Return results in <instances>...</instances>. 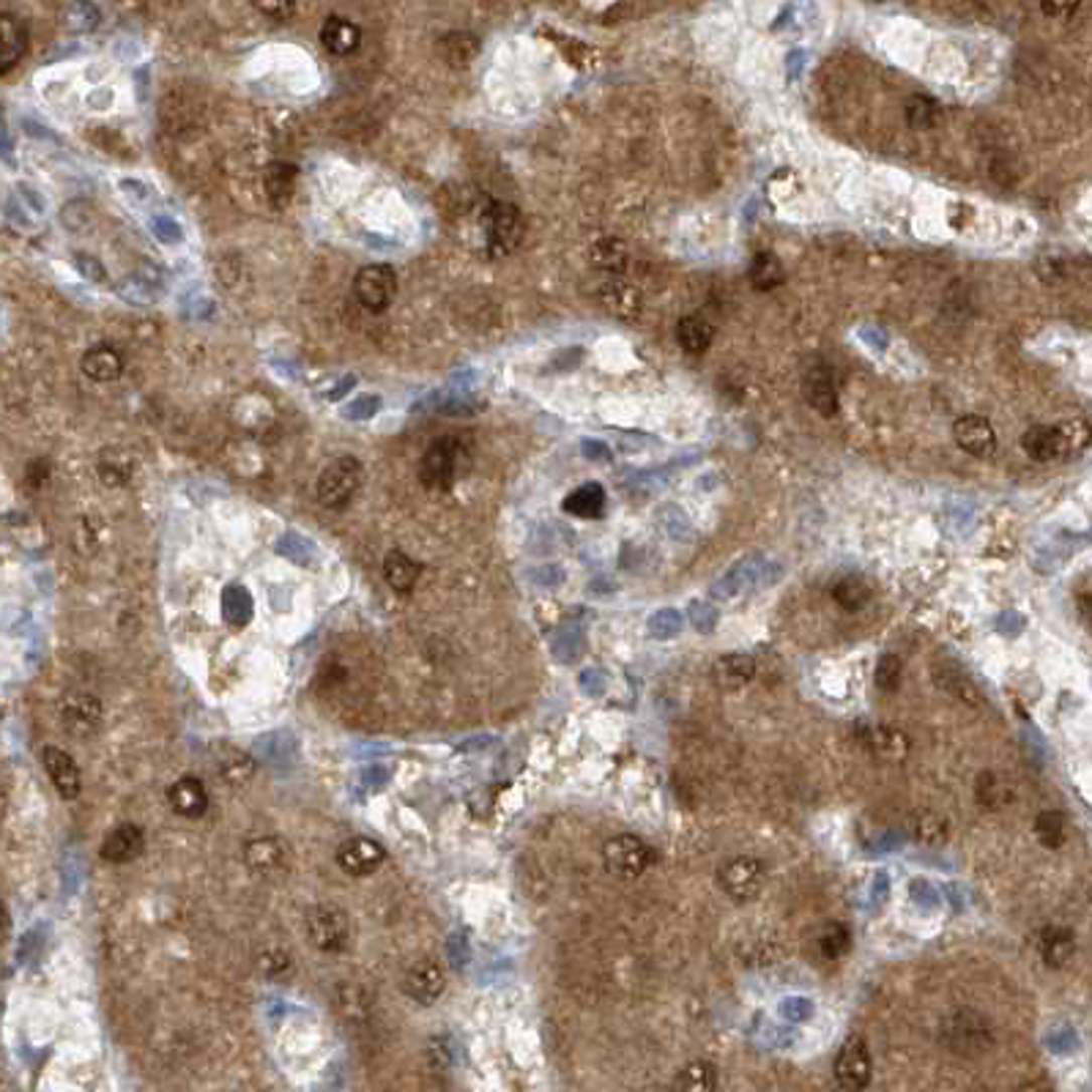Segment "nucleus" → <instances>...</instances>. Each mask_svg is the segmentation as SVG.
Instances as JSON below:
<instances>
[{
  "label": "nucleus",
  "instance_id": "1",
  "mask_svg": "<svg viewBox=\"0 0 1092 1092\" xmlns=\"http://www.w3.org/2000/svg\"><path fill=\"white\" fill-rule=\"evenodd\" d=\"M468 468L466 447L452 436H441L428 447L420 463V479L428 490H449Z\"/></svg>",
  "mask_w": 1092,
  "mask_h": 1092
},
{
  "label": "nucleus",
  "instance_id": "2",
  "mask_svg": "<svg viewBox=\"0 0 1092 1092\" xmlns=\"http://www.w3.org/2000/svg\"><path fill=\"white\" fill-rule=\"evenodd\" d=\"M479 230L485 239V250L493 258H504L523 242V216L512 203L488 200L479 211Z\"/></svg>",
  "mask_w": 1092,
  "mask_h": 1092
},
{
  "label": "nucleus",
  "instance_id": "3",
  "mask_svg": "<svg viewBox=\"0 0 1092 1092\" xmlns=\"http://www.w3.org/2000/svg\"><path fill=\"white\" fill-rule=\"evenodd\" d=\"M359 485L361 463L356 458H351V455H342V458L329 460V463L321 468L315 493H318V501H321L326 509H342L351 504Z\"/></svg>",
  "mask_w": 1092,
  "mask_h": 1092
},
{
  "label": "nucleus",
  "instance_id": "4",
  "mask_svg": "<svg viewBox=\"0 0 1092 1092\" xmlns=\"http://www.w3.org/2000/svg\"><path fill=\"white\" fill-rule=\"evenodd\" d=\"M307 934L323 953H342L351 945V915L334 904H321L307 912Z\"/></svg>",
  "mask_w": 1092,
  "mask_h": 1092
},
{
  "label": "nucleus",
  "instance_id": "5",
  "mask_svg": "<svg viewBox=\"0 0 1092 1092\" xmlns=\"http://www.w3.org/2000/svg\"><path fill=\"white\" fill-rule=\"evenodd\" d=\"M398 293V274L389 264L361 266L353 277V296L364 310L383 312Z\"/></svg>",
  "mask_w": 1092,
  "mask_h": 1092
},
{
  "label": "nucleus",
  "instance_id": "6",
  "mask_svg": "<svg viewBox=\"0 0 1092 1092\" xmlns=\"http://www.w3.org/2000/svg\"><path fill=\"white\" fill-rule=\"evenodd\" d=\"M603 860L608 874L619 879H635L652 866L654 851L635 835H616L605 843Z\"/></svg>",
  "mask_w": 1092,
  "mask_h": 1092
},
{
  "label": "nucleus",
  "instance_id": "7",
  "mask_svg": "<svg viewBox=\"0 0 1092 1092\" xmlns=\"http://www.w3.org/2000/svg\"><path fill=\"white\" fill-rule=\"evenodd\" d=\"M942 1044L956 1054H980L991 1044V1030L972 1010H958L942 1022Z\"/></svg>",
  "mask_w": 1092,
  "mask_h": 1092
},
{
  "label": "nucleus",
  "instance_id": "8",
  "mask_svg": "<svg viewBox=\"0 0 1092 1092\" xmlns=\"http://www.w3.org/2000/svg\"><path fill=\"white\" fill-rule=\"evenodd\" d=\"M718 885L734 901H753L764 888V866L756 857H734L718 869Z\"/></svg>",
  "mask_w": 1092,
  "mask_h": 1092
},
{
  "label": "nucleus",
  "instance_id": "9",
  "mask_svg": "<svg viewBox=\"0 0 1092 1092\" xmlns=\"http://www.w3.org/2000/svg\"><path fill=\"white\" fill-rule=\"evenodd\" d=\"M835 1084L840 1090H866L871 1084V1054L863 1038H848L835 1057Z\"/></svg>",
  "mask_w": 1092,
  "mask_h": 1092
},
{
  "label": "nucleus",
  "instance_id": "10",
  "mask_svg": "<svg viewBox=\"0 0 1092 1092\" xmlns=\"http://www.w3.org/2000/svg\"><path fill=\"white\" fill-rule=\"evenodd\" d=\"M291 846H288L283 838H277V835H264V838L250 840L245 848V860L250 871L266 879L283 877L285 871L291 869Z\"/></svg>",
  "mask_w": 1092,
  "mask_h": 1092
},
{
  "label": "nucleus",
  "instance_id": "11",
  "mask_svg": "<svg viewBox=\"0 0 1092 1092\" xmlns=\"http://www.w3.org/2000/svg\"><path fill=\"white\" fill-rule=\"evenodd\" d=\"M383 860H386V848L380 846L378 840L361 838V835L348 838L337 848V866H340V871L356 879L375 874V871L383 866Z\"/></svg>",
  "mask_w": 1092,
  "mask_h": 1092
},
{
  "label": "nucleus",
  "instance_id": "12",
  "mask_svg": "<svg viewBox=\"0 0 1092 1092\" xmlns=\"http://www.w3.org/2000/svg\"><path fill=\"white\" fill-rule=\"evenodd\" d=\"M447 988V977H444V969H441L436 961L430 958H420L406 969L403 975V991L420 1004H433L444 994Z\"/></svg>",
  "mask_w": 1092,
  "mask_h": 1092
},
{
  "label": "nucleus",
  "instance_id": "13",
  "mask_svg": "<svg viewBox=\"0 0 1092 1092\" xmlns=\"http://www.w3.org/2000/svg\"><path fill=\"white\" fill-rule=\"evenodd\" d=\"M953 439H956L958 449H964L966 455H972V458H991L996 452L994 425L985 417H977V414H966V417L956 420Z\"/></svg>",
  "mask_w": 1092,
  "mask_h": 1092
},
{
  "label": "nucleus",
  "instance_id": "14",
  "mask_svg": "<svg viewBox=\"0 0 1092 1092\" xmlns=\"http://www.w3.org/2000/svg\"><path fill=\"white\" fill-rule=\"evenodd\" d=\"M60 721L66 726V732H71L74 737H86V734L99 729L102 704H99V698L89 695V692L66 695V698L60 701Z\"/></svg>",
  "mask_w": 1092,
  "mask_h": 1092
},
{
  "label": "nucleus",
  "instance_id": "15",
  "mask_svg": "<svg viewBox=\"0 0 1092 1092\" xmlns=\"http://www.w3.org/2000/svg\"><path fill=\"white\" fill-rule=\"evenodd\" d=\"M41 761H44V770H47L52 786L58 789V794L63 800H74L83 789V780H80V767L77 761L71 759L66 751L60 748H52L47 745L41 751Z\"/></svg>",
  "mask_w": 1092,
  "mask_h": 1092
},
{
  "label": "nucleus",
  "instance_id": "16",
  "mask_svg": "<svg viewBox=\"0 0 1092 1092\" xmlns=\"http://www.w3.org/2000/svg\"><path fill=\"white\" fill-rule=\"evenodd\" d=\"M802 395L810 409L821 417H835L838 414V392L832 383V375L824 364H813L805 378H802Z\"/></svg>",
  "mask_w": 1092,
  "mask_h": 1092
},
{
  "label": "nucleus",
  "instance_id": "17",
  "mask_svg": "<svg viewBox=\"0 0 1092 1092\" xmlns=\"http://www.w3.org/2000/svg\"><path fill=\"white\" fill-rule=\"evenodd\" d=\"M28 52V28L11 11L0 14V74H9Z\"/></svg>",
  "mask_w": 1092,
  "mask_h": 1092
},
{
  "label": "nucleus",
  "instance_id": "18",
  "mask_svg": "<svg viewBox=\"0 0 1092 1092\" xmlns=\"http://www.w3.org/2000/svg\"><path fill=\"white\" fill-rule=\"evenodd\" d=\"M146 848V835L137 824H118L102 843V860H108L113 866H124L143 854Z\"/></svg>",
  "mask_w": 1092,
  "mask_h": 1092
},
{
  "label": "nucleus",
  "instance_id": "19",
  "mask_svg": "<svg viewBox=\"0 0 1092 1092\" xmlns=\"http://www.w3.org/2000/svg\"><path fill=\"white\" fill-rule=\"evenodd\" d=\"M600 302L605 304V310L622 318V321H635L641 315V291L633 288L630 283H624L619 277H611L608 283L600 285Z\"/></svg>",
  "mask_w": 1092,
  "mask_h": 1092
},
{
  "label": "nucleus",
  "instance_id": "20",
  "mask_svg": "<svg viewBox=\"0 0 1092 1092\" xmlns=\"http://www.w3.org/2000/svg\"><path fill=\"white\" fill-rule=\"evenodd\" d=\"M167 802L184 819H200L208 810V791L197 778H181L167 789Z\"/></svg>",
  "mask_w": 1092,
  "mask_h": 1092
},
{
  "label": "nucleus",
  "instance_id": "21",
  "mask_svg": "<svg viewBox=\"0 0 1092 1092\" xmlns=\"http://www.w3.org/2000/svg\"><path fill=\"white\" fill-rule=\"evenodd\" d=\"M417 411H436L444 417H468V414L482 411V403L471 398L466 389H444L433 392L425 401L417 403Z\"/></svg>",
  "mask_w": 1092,
  "mask_h": 1092
},
{
  "label": "nucleus",
  "instance_id": "22",
  "mask_svg": "<svg viewBox=\"0 0 1092 1092\" xmlns=\"http://www.w3.org/2000/svg\"><path fill=\"white\" fill-rule=\"evenodd\" d=\"M866 745L871 748V753L877 759L888 761V764H898L909 756V737L901 729H893V726H879V729H871L869 737H866Z\"/></svg>",
  "mask_w": 1092,
  "mask_h": 1092
},
{
  "label": "nucleus",
  "instance_id": "23",
  "mask_svg": "<svg viewBox=\"0 0 1092 1092\" xmlns=\"http://www.w3.org/2000/svg\"><path fill=\"white\" fill-rule=\"evenodd\" d=\"M1022 449H1025L1030 458L1038 460V463L1065 458L1057 425H1035V428L1027 430L1025 436H1022Z\"/></svg>",
  "mask_w": 1092,
  "mask_h": 1092
},
{
  "label": "nucleus",
  "instance_id": "24",
  "mask_svg": "<svg viewBox=\"0 0 1092 1092\" xmlns=\"http://www.w3.org/2000/svg\"><path fill=\"white\" fill-rule=\"evenodd\" d=\"M296 176L299 170L291 165V162H272V165L264 170V186L266 197L274 208H285L291 203L293 189H296Z\"/></svg>",
  "mask_w": 1092,
  "mask_h": 1092
},
{
  "label": "nucleus",
  "instance_id": "25",
  "mask_svg": "<svg viewBox=\"0 0 1092 1092\" xmlns=\"http://www.w3.org/2000/svg\"><path fill=\"white\" fill-rule=\"evenodd\" d=\"M361 30L359 25H353L351 20H342L337 14H332L329 20L323 22L321 28V44L334 55H351L353 49L359 47Z\"/></svg>",
  "mask_w": 1092,
  "mask_h": 1092
},
{
  "label": "nucleus",
  "instance_id": "26",
  "mask_svg": "<svg viewBox=\"0 0 1092 1092\" xmlns=\"http://www.w3.org/2000/svg\"><path fill=\"white\" fill-rule=\"evenodd\" d=\"M420 562L406 557L403 551H389L386 559H383V578H386V584H389L395 592H401V595H409L411 589L417 586V581H420Z\"/></svg>",
  "mask_w": 1092,
  "mask_h": 1092
},
{
  "label": "nucleus",
  "instance_id": "27",
  "mask_svg": "<svg viewBox=\"0 0 1092 1092\" xmlns=\"http://www.w3.org/2000/svg\"><path fill=\"white\" fill-rule=\"evenodd\" d=\"M83 372L89 378L99 380V383H108V380H116L124 372V359L113 345H94L83 356Z\"/></svg>",
  "mask_w": 1092,
  "mask_h": 1092
},
{
  "label": "nucleus",
  "instance_id": "28",
  "mask_svg": "<svg viewBox=\"0 0 1092 1092\" xmlns=\"http://www.w3.org/2000/svg\"><path fill=\"white\" fill-rule=\"evenodd\" d=\"M1076 953V936H1073L1071 928L1063 926H1049L1041 934V956L1052 969H1060L1073 958Z\"/></svg>",
  "mask_w": 1092,
  "mask_h": 1092
},
{
  "label": "nucleus",
  "instance_id": "29",
  "mask_svg": "<svg viewBox=\"0 0 1092 1092\" xmlns=\"http://www.w3.org/2000/svg\"><path fill=\"white\" fill-rule=\"evenodd\" d=\"M567 515L584 517V520H592V517H600L605 512V490L603 485L597 482H586L581 488H576L570 496L565 498L562 504Z\"/></svg>",
  "mask_w": 1092,
  "mask_h": 1092
},
{
  "label": "nucleus",
  "instance_id": "30",
  "mask_svg": "<svg viewBox=\"0 0 1092 1092\" xmlns=\"http://www.w3.org/2000/svg\"><path fill=\"white\" fill-rule=\"evenodd\" d=\"M713 337L715 326L701 315H684L682 321L676 323V342L687 353H704L713 345Z\"/></svg>",
  "mask_w": 1092,
  "mask_h": 1092
},
{
  "label": "nucleus",
  "instance_id": "31",
  "mask_svg": "<svg viewBox=\"0 0 1092 1092\" xmlns=\"http://www.w3.org/2000/svg\"><path fill=\"white\" fill-rule=\"evenodd\" d=\"M216 772L222 775L224 783H230V786L239 789V786H245L247 780L253 778L255 761L250 759L245 751L222 745V748L216 751Z\"/></svg>",
  "mask_w": 1092,
  "mask_h": 1092
},
{
  "label": "nucleus",
  "instance_id": "32",
  "mask_svg": "<svg viewBox=\"0 0 1092 1092\" xmlns=\"http://www.w3.org/2000/svg\"><path fill=\"white\" fill-rule=\"evenodd\" d=\"M753 673H756V663H753L751 654H740V652L723 654L721 660L715 663V676H718V682H721L723 687H729V690H737V687H742V684L751 682Z\"/></svg>",
  "mask_w": 1092,
  "mask_h": 1092
},
{
  "label": "nucleus",
  "instance_id": "33",
  "mask_svg": "<svg viewBox=\"0 0 1092 1092\" xmlns=\"http://www.w3.org/2000/svg\"><path fill=\"white\" fill-rule=\"evenodd\" d=\"M975 797L985 810H1002L1013 802V786L996 772H983L975 783Z\"/></svg>",
  "mask_w": 1092,
  "mask_h": 1092
},
{
  "label": "nucleus",
  "instance_id": "34",
  "mask_svg": "<svg viewBox=\"0 0 1092 1092\" xmlns=\"http://www.w3.org/2000/svg\"><path fill=\"white\" fill-rule=\"evenodd\" d=\"M439 49L449 66H468L471 60L477 58L479 41L474 33H463V30H460V33H447V36L439 41Z\"/></svg>",
  "mask_w": 1092,
  "mask_h": 1092
},
{
  "label": "nucleus",
  "instance_id": "35",
  "mask_svg": "<svg viewBox=\"0 0 1092 1092\" xmlns=\"http://www.w3.org/2000/svg\"><path fill=\"white\" fill-rule=\"evenodd\" d=\"M751 285L756 291H775L786 280V269L772 253H759L751 264Z\"/></svg>",
  "mask_w": 1092,
  "mask_h": 1092
},
{
  "label": "nucleus",
  "instance_id": "36",
  "mask_svg": "<svg viewBox=\"0 0 1092 1092\" xmlns=\"http://www.w3.org/2000/svg\"><path fill=\"white\" fill-rule=\"evenodd\" d=\"M832 600H835L843 611L854 614V611H863V608L869 605L871 586L866 584L863 578L848 576L832 586Z\"/></svg>",
  "mask_w": 1092,
  "mask_h": 1092
},
{
  "label": "nucleus",
  "instance_id": "37",
  "mask_svg": "<svg viewBox=\"0 0 1092 1092\" xmlns=\"http://www.w3.org/2000/svg\"><path fill=\"white\" fill-rule=\"evenodd\" d=\"M673 1087L682 1092H710L718 1087V1071L713 1063H690L676 1076Z\"/></svg>",
  "mask_w": 1092,
  "mask_h": 1092
},
{
  "label": "nucleus",
  "instance_id": "38",
  "mask_svg": "<svg viewBox=\"0 0 1092 1092\" xmlns=\"http://www.w3.org/2000/svg\"><path fill=\"white\" fill-rule=\"evenodd\" d=\"M816 945H819V953L827 958V961H838V958L846 956L848 947H851V934H848V928L840 926V923H827V926L821 928Z\"/></svg>",
  "mask_w": 1092,
  "mask_h": 1092
},
{
  "label": "nucleus",
  "instance_id": "39",
  "mask_svg": "<svg viewBox=\"0 0 1092 1092\" xmlns=\"http://www.w3.org/2000/svg\"><path fill=\"white\" fill-rule=\"evenodd\" d=\"M1035 838L1046 848H1060L1065 843V816L1060 810H1044L1035 819Z\"/></svg>",
  "mask_w": 1092,
  "mask_h": 1092
},
{
  "label": "nucleus",
  "instance_id": "40",
  "mask_svg": "<svg viewBox=\"0 0 1092 1092\" xmlns=\"http://www.w3.org/2000/svg\"><path fill=\"white\" fill-rule=\"evenodd\" d=\"M909 832L915 835V840L920 843H928V846H939L947 840V824L936 813H917L909 821Z\"/></svg>",
  "mask_w": 1092,
  "mask_h": 1092
},
{
  "label": "nucleus",
  "instance_id": "41",
  "mask_svg": "<svg viewBox=\"0 0 1092 1092\" xmlns=\"http://www.w3.org/2000/svg\"><path fill=\"white\" fill-rule=\"evenodd\" d=\"M592 264H595L597 269H603V272L619 274L624 269V264H627V250H624L622 242H616V239H603V242H597V245L592 247Z\"/></svg>",
  "mask_w": 1092,
  "mask_h": 1092
},
{
  "label": "nucleus",
  "instance_id": "42",
  "mask_svg": "<svg viewBox=\"0 0 1092 1092\" xmlns=\"http://www.w3.org/2000/svg\"><path fill=\"white\" fill-rule=\"evenodd\" d=\"M1057 433H1060V441H1063L1065 455H1073V452H1082L1087 444L1092 441V428L1090 422L1084 420H1065L1057 425Z\"/></svg>",
  "mask_w": 1092,
  "mask_h": 1092
},
{
  "label": "nucleus",
  "instance_id": "43",
  "mask_svg": "<svg viewBox=\"0 0 1092 1092\" xmlns=\"http://www.w3.org/2000/svg\"><path fill=\"white\" fill-rule=\"evenodd\" d=\"M901 673H904V663L898 654H882L877 663V687L885 692H896L901 687Z\"/></svg>",
  "mask_w": 1092,
  "mask_h": 1092
},
{
  "label": "nucleus",
  "instance_id": "44",
  "mask_svg": "<svg viewBox=\"0 0 1092 1092\" xmlns=\"http://www.w3.org/2000/svg\"><path fill=\"white\" fill-rule=\"evenodd\" d=\"M68 28L77 30V33H89L99 25V9L91 3V0H74L66 11Z\"/></svg>",
  "mask_w": 1092,
  "mask_h": 1092
},
{
  "label": "nucleus",
  "instance_id": "45",
  "mask_svg": "<svg viewBox=\"0 0 1092 1092\" xmlns=\"http://www.w3.org/2000/svg\"><path fill=\"white\" fill-rule=\"evenodd\" d=\"M907 118H909V124H912L915 129H928L936 124L939 108H936L934 99L912 97L907 105Z\"/></svg>",
  "mask_w": 1092,
  "mask_h": 1092
},
{
  "label": "nucleus",
  "instance_id": "46",
  "mask_svg": "<svg viewBox=\"0 0 1092 1092\" xmlns=\"http://www.w3.org/2000/svg\"><path fill=\"white\" fill-rule=\"evenodd\" d=\"M258 966L266 977L272 980H285V977L293 972V958L285 953V950H266L264 956L258 958Z\"/></svg>",
  "mask_w": 1092,
  "mask_h": 1092
},
{
  "label": "nucleus",
  "instance_id": "47",
  "mask_svg": "<svg viewBox=\"0 0 1092 1092\" xmlns=\"http://www.w3.org/2000/svg\"><path fill=\"white\" fill-rule=\"evenodd\" d=\"M380 406H383V403H380L378 395H361V398H356V401H351L342 409V417L353 422L372 420L380 411Z\"/></svg>",
  "mask_w": 1092,
  "mask_h": 1092
},
{
  "label": "nucleus",
  "instance_id": "48",
  "mask_svg": "<svg viewBox=\"0 0 1092 1092\" xmlns=\"http://www.w3.org/2000/svg\"><path fill=\"white\" fill-rule=\"evenodd\" d=\"M118 291H121V296H127V302L132 299V302H156V288L151 285V280H143V277H127L124 283L118 285Z\"/></svg>",
  "mask_w": 1092,
  "mask_h": 1092
},
{
  "label": "nucleus",
  "instance_id": "49",
  "mask_svg": "<svg viewBox=\"0 0 1092 1092\" xmlns=\"http://www.w3.org/2000/svg\"><path fill=\"white\" fill-rule=\"evenodd\" d=\"M780 1016L791 1022V1025H800V1022H808L813 1016V1002L805 999V996H786L780 1002Z\"/></svg>",
  "mask_w": 1092,
  "mask_h": 1092
},
{
  "label": "nucleus",
  "instance_id": "50",
  "mask_svg": "<svg viewBox=\"0 0 1092 1092\" xmlns=\"http://www.w3.org/2000/svg\"><path fill=\"white\" fill-rule=\"evenodd\" d=\"M151 230L162 242V245H181L184 242V230L181 224L173 219V216H154L151 219Z\"/></svg>",
  "mask_w": 1092,
  "mask_h": 1092
},
{
  "label": "nucleus",
  "instance_id": "51",
  "mask_svg": "<svg viewBox=\"0 0 1092 1092\" xmlns=\"http://www.w3.org/2000/svg\"><path fill=\"white\" fill-rule=\"evenodd\" d=\"M253 6L261 11L264 17H269V20L285 22L293 17V11H296V0H253Z\"/></svg>",
  "mask_w": 1092,
  "mask_h": 1092
},
{
  "label": "nucleus",
  "instance_id": "52",
  "mask_svg": "<svg viewBox=\"0 0 1092 1092\" xmlns=\"http://www.w3.org/2000/svg\"><path fill=\"white\" fill-rule=\"evenodd\" d=\"M679 627H682V616L676 614V611H660V614L652 619V633L657 635V638H673V635L679 633Z\"/></svg>",
  "mask_w": 1092,
  "mask_h": 1092
},
{
  "label": "nucleus",
  "instance_id": "53",
  "mask_svg": "<svg viewBox=\"0 0 1092 1092\" xmlns=\"http://www.w3.org/2000/svg\"><path fill=\"white\" fill-rule=\"evenodd\" d=\"M74 269H77V272L83 274V277L94 280V283H105V280H108V272H105V266L99 264L97 258H91V255H83V253L74 255Z\"/></svg>",
  "mask_w": 1092,
  "mask_h": 1092
},
{
  "label": "nucleus",
  "instance_id": "54",
  "mask_svg": "<svg viewBox=\"0 0 1092 1092\" xmlns=\"http://www.w3.org/2000/svg\"><path fill=\"white\" fill-rule=\"evenodd\" d=\"M1082 6V0H1041V9H1044L1046 17H1057V20H1065L1076 14V9Z\"/></svg>",
  "mask_w": 1092,
  "mask_h": 1092
},
{
  "label": "nucleus",
  "instance_id": "55",
  "mask_svg": "<svg viewBox=\"0 0 1092 1092\" xmlns=\"http://www.w3.org/2000/svg\"><path fill=\"white\" fill-rule=\"evenodd\" d=\"M49 477V466H47V460H33L28 466V485L30 488H41L44 482H47Z\"/></svg>",
  "mask_w": 1092,
  "mask_h": 1092
},
{
  "label": "nucleus",
  "instance_id": "56",
  "mask_svg": "<svg viewBox=\"0 0 1092 1092\" xmlns=\"http://www.w3.org/2000/svg\"><path fill=\"white\" fill-rule=\"evenodd\" d=\"M22 129H25V132H28L30 137H36V140H52V143H58V135H52V132H49V129H44V127L39 129L36 124H33V121H30V118H25V121H22Z\"/></svg>",
  "mask_w": 1092,
  "mask_h": 1092
},
{
  "label": "nucleus",
  "instance_id": "57",
  "mask_svg": "<svg viewBox=\"0 0 1092 1092\" xmlns=\"http://www.w3.org/2000/svg\"><path fill=\"white\" fill-rule=\"evenodd\" d=\"M121 189H124V195H135V197H140V200H148V197H151V192H148L146 186L140 184V181H121Z\"/></svg>",
  "mask_w": 1092,
  "mask_h": 1092
},
{
  "label": "nucleus",
  "instance_id": "58",
  "mask_svg": "<svg viewBox=\"0 0 1092 1092\" xmlns=\"http://www.w3.org/2000/svg\"><path fill=\"white\" fill-rule=\"evenodd\" d=\"M353 383H356V375H345V378H340V383H337V389L326 392V398H329V401H340L345 392L353 389Z\"/></svg>",
  "mask_w": 1092,
  "mask_h": 1092
},
{
  "label": "nucleus",
  "instance_id": "59",
  "mask_svg": "<svg viewBox=\"0 0 1092 1092\" xmlns=\"http://www.w3.org/2000/svg\"><path fill=\"white\" fill-rule=\"evenodd\" d=\"M20 192L28 197V203L33 205V211H36V214H44V197L36 195L33 189H28V186H20Z\"/></svg>",
  "mask_w": 1092,
  "mask_h": 1092
},
{
  "label": "nucleus",
  "instance_id": "60",
  "mask_svg": "<svg viewBox=\"0 0 1092 1092\" xmlns=\"http://www.w3.org/2000/svg\"><path fill=\"white\" fill-rule=\"evenodd\" d=\"M1079 611H1082V616L1092 627V597H1082V600H1079Z\"/></svg>",
  "mask_w": 1092,
  "mask_h": 1092
},
{
  "label": "nucleus",
  "instance_id": "61",
  "mask_svg": "<svg viewBox=\"0 0 1092 1092\" xmlns=\"http://www.w3.org/2000/svg\"><path fill=\"white\" fill-rule=\"evenodd\" d=\"M879 3H885V0H879Z\"/></svg>",
  "mask_w": 1092,
  "mask_h": 1092
}]
</instances>
